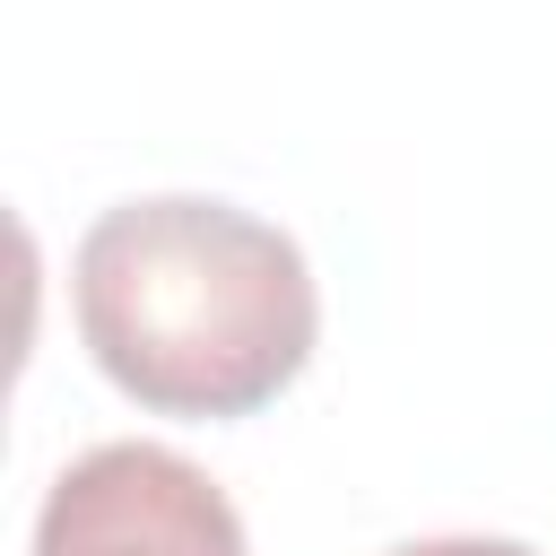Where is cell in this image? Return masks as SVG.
Masks as SVG:
<instances>
[{
	"mask_svg": "<svg viewBox=\"0 0 556 556\" xmlns=\"http://www.w3.org/2000/svg\"><path fill=\"white\" fill-rule=\"evenodd\" d=\"M70 304L96 374L156 417L269 408L321 330L295 235L200 191L104 208L78 235Z\"/></svg>",
	"mask_w": 556,
	"mask_h": 556,
	"instance_id": "1",
	"label": "cell"
},
{
	"mask_svg": "<svg viewBox=\"0 0 556 556\" xmlns=\"http://www.w3.org/2000/svg\"><path fill=\"white\" fill-rule=\"evenodd\" d=\"M26 556H252V547L226 486L200 460L165 443H96L52 478Z\"/></svg>",
	"mask_w": 556,
	"mask_h": 556,
	"instance_id": "2",
	"label": "cell"
},
{
	"mask_svg": "<svg viewBox=\"0 0 556 556\" xmlns=\"http://www.w3.org/2000/svg\"><path fill=\"white\" fill-rule=\"evenodd\" d=\"M391 556H539V547H521V539H408Z\"/></svg>",
	"mask_w": 556,
	"mask_h": 556,
	"instance_id": "3",
	"label": "cell"
}]
</instances>
